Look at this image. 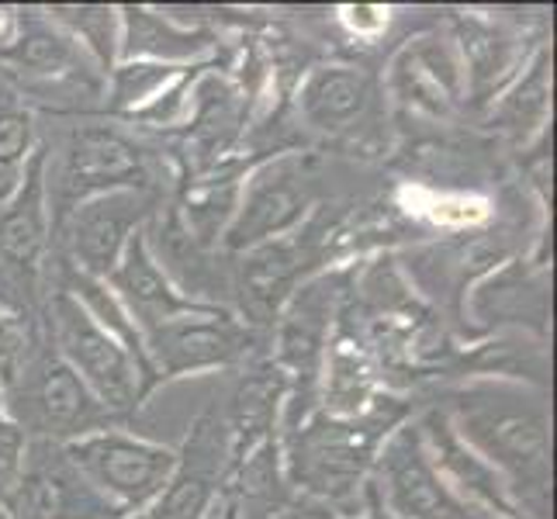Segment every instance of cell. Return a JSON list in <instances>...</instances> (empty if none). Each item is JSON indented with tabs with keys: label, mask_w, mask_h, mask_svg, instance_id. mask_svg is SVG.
<instances>
[{
	"label": "cell",
	"mask_w": 557,
	"mask_h": 519,
	"mask_svg": "<svg viewBox=\"0 0 557 519\" xmlns=\"http://www.w3.org/2000/svg\"><path fill=\"white\" fill-rule=\"evenodd\" d=\"M457 436L498 471L523 519H550V406L533 384L485 374L447 395Z\"/></svg>",
	"instance_id": "1"
},
{
	"label": "cell",
	"mask_w": 557,
	"mask_h": 519,
	"mask_svg": "<svg viewBox=\"0 0 557 519\" xmlns=\"http://www.w3.org/2000/svg\"><path fill=\"white\" fill-rule=\"evenodd\" d=\"M398 422H406V406L377 395L374 406L357 419H330L312 412L301 427L281 433L284 474L322 506H343L368 492L374 457Z\"/></svg>",
	"instance_id": "2"
},
{
	"label": "cell",
	"mask_w": 557,
	"mask_h": 519,
	"mask_svg": "<svg viewBox=\"0 0 557 519\" xmlns=\"http://www.w3.org/2000/svg\"><path fill=\"white\" fill-rule=\"evenodd\" d=\"M8 409L28 440L49 444H73L98 430L114 427V416L90 395L66 360L49 346L42 354H22L14 374L4 381Z\"/></svg>",
	"instance_id": "3"
},
{
	"label": "cell",
	"mask_w": 557,
	"mask_h": 519,
	"mask_svg": "<svg viewBox=\"0 0 557 519\" xmlns=\"http://www.w3.org/2000/svg\"><path fill=\"white\" fill-rule=\"evenodd\" d=\"M49 249V149L35 146L25 163L22 184L0 205V309L8 316L25 319L42 298Z\"/></svg>",
	"instance_id": "4"
},
{
	"label": "cell",
	"mask_w": 557,
	"mask_h": 519,
	"mask_svg": "<svg viewBox=\"0 0 557 519\" xmlns=\"http://www.w3.org/2000/svg\"><path fill=\"white\" fill-rule=\"evenodd\" d=\"M70 465L119 519L146 512L177 471V450L128 430L108 427L63 447Z\"/></svg>",
	"instance_id": "5"
},
{
	"label": "cell",
	"mask_w": 557,
	"mask_h": 519,
	"mask_svg": "<svg viewBox=\"0 0 557 519\" xmlns=\"http://www.w3.org/2000/svg\"><path fill=\"white\" fill-rule=\"evenodd\" d=\"M49 343L114 419L136 412L152 392L132 354L63 287L49 298Z\"/></svg>",
	"instance_id": "6"
},
{
	"label": "cell",
	"mask_w": 557,
	"mask_h": 519,
	"mask_svg": "<svg viewBox=\"0 0 557 519\" xmlns=\"http://www.w3.org/2000/svg\"><path fill=\"white\" fill-rule=\"evenodd\" d=\"M0 66L22 94L49 104L81 108L84 98H104V73L46 11H17L14 32L0 46Z\"/></svg>",
	"instance_id": "7"
},
{
	"label": "cell",
	"mask_w": 557,
	"mask_h": 519,
	"mask_svg": "<svg viewBox=\"0 0 557 519\" xmlns=\"http://www.w3.org/2000/svg\"><path fill=\"white\" fill-rule=\"evenodd\" d=\"M371 492L392 519H495L460 498L422 444L416 419L384 436L371 468Z\"/></svg>",
	"instance_id": "8"
},
{
	"label": "cell",
	"mask_w": 557,
	"mask_h": 519,
	"mask_svg": "<svg viewBox=\"0 0 557 519\" xmlns=\"http://www.w3.org/2000/svg\"><path fill=\"white\" fill-rule=\"evenodd\" d=\"M111 190H152L149 152L114 125H76L55 177H49L52 228L66 211Z\"/></svg>",
	"instance_id": "9"
},
{
	"label": "cell",
	"mask_w": 557,
	"mask_h": 519,
	"mask_svg": "<svg viewBox=\"0 0 557 519\" xmlns=\"http://www.w3.org/2000/svg\"><path fill=\"white\" fill-rule=\"evenodd\" d=\"M315 205V177L309 163L295 152H284L260 163L246 181H239V198L233 222L225 225L222 246L228 254H249L267 243L298 236L305 215Z\"/></svg>",
	"instance_id": "10"
},
{
	"label": "cell",
	"mask_w": 557,
	"mask_h": 519,
	"mask_svg": "<svg viewBox=\"0 0 557 519\" xmlns=\"http://www.w3.org/2000/svg\"><path fill=\"white\" fill-rule=\"evenodd\" d=\"M143 343L157 381H174L187 374L236 368L253 346V330L246 319L208 301L198 312L177 316L149 330Z\"/></svg>",
	"instance_id": "11"
},
{
	"label": "cell",
	"mask_w": 557,
	"mask_h": 519,
	"mask_svg": "<svg viewBox=\"0 0 557 519\" xmlns=\"http://www.w3.org/2000/svg\"><path fill=\"white\" fill-rule=\"evenodd\" d=\"M152 208H157L152 190H111V195L76 205L52 228V236L63 239V267L108 281L128 239L149 225Z\"/></svg>",
	"instance_id": "12"
},
{
	"label": "cell",
	"mask_w": 557,
	"mask_h": 519,
	"mask_svg": "<svg viewBox=\"0 0 557 519\" xmlns=\"http://www.w3.org/2000/svg\"><path fill=\"white\" fill-rule=\"evenodd\" d=\"M0 519H119L70 465L60 444L28 440L14 489L0 503Z\"/></svg>",
	"instance_id": "13"
},
{
	"label": "cell",
	"mask_w": 557,
	"mask_h": 519,
	"mask_svg": "<svg viewBox=\"0 0 557 519\" xmlns=\"http://www.w3.org/2000/svg\"><path fill=\"white\" fill-rule=\"evenodd\" d=\"M298 114L325 139H357L377 122L381 84L354 63L312 66L298 84Z\"/></svg>",
	"instance_id": "14"
},
{
	"label": "cell",
	"mask_w": 557,
	"mask_h": 519,
	"mask_svg": "<svg viewBox=\"0 0 557 519\" xmlns=\"http://www.w3.org/2000/svg\"><path fill=\"white\" fill-rule=\"evenodd\" d=\"M104 284L114 292V298L122 301V309L128 312L132 322H136V330L143 336L149 330H157V325L170 322V319L198 312L208 305L190 292H184V287L170 277V271L160 263L157 249H152V243H149L146 228L128 239L119 267L108 274Z\"/></svg>",
	"instance_id": "15"
},
{
	"label": "cell",
	"mask_w": 557,
	"mask_h": 519,
	"mask_svg": "<svg viewBox=\"0 0 557 519\" xmlns=\"http://www.w3.org/2000/svg\"><path fill=\"white\" fill-rule=\"evenodd\" d=\"M416 427L422 433V444H426L433 465L440 468V474L447 478L450 489L468 498L471 506L492 512L495 519H523L520 509H516L512 495L506 489V482L498 478L495 468H488L482 457H478L465 440L457 436V430L450 427V419L444 416V409H426Z\"/></svg>",
	"instance_id": "16"
},
{
	"label": "cell",
	"mask_w": 557,
	"mask_h": 519,
	"mask_svg": "<svg viewBox=\"0 0 557 519\" xmlns=\"http://www.w3.org/2000/svg\"><path fill=\"white\" fill-rule=\"evenodd\" d=\"M392 94L416 111H426L433 119H447L460 104V98H465V73H460V60L450 38H412L392 63Z\"/></svg>",
	"instance_id": "17"
},
{
	"label": "cell",
	"mask_w": 557,
	"mask_h": 519,
	"mask_svg": "<svg viewBox=\"0 0 557 519\" xmlns=\"http://www.w3.org/2000/svg\"><path fill=\"white\" fill-rule=\"evenodd\" d=\"M119 63H166V66H205L215 60L219 35L177 22L166 8L125 4Z\"/></svg>",
	"instance_id": "18"
},
{
	"label": "cell",
	"mask_w": 557,
	"mask_h": 519,
	"mask_svg": "<svg viewBox=\"0 0 557 519\" xmlns=\"http://www.w3.org/2000/svg\"><path fill=\"white\" fill-rule=\"evenodd\" d=\"M450 42L465 73V98L474 104H492L530 60L520 49V35L485 14H460Z\"/></svg>",
	"instance_id": "19"
},
{
	"label": "cell",
	"mask_w": 557,
	"mask_h": 519,
	"mask_svg": "<svg viewBox=\"0 0 557 519\" xmlns=\"http://www.w3.org/2000/svg\"><path fill=\"white\" fill-rule=\"evenodd\" d=\"M287 392H292V381L274 360L243 374L233 401H228V416L222 419L228 436V468H236L243 457L277 436Z\"/></svg>",
	"instance_id": "20"
},
{
	"label": "cell",
	"mask_w": 557,
	"mask_h": 519,
	"mask_svg": "<svg viewBox=\"0 0 557 519\" xmlns=\"http://www.w3.org/2000/svg\"><path fill=\"white\" fill-rule=\"evenodd\" d=\"M377 395H381V374L374 357L357 336L336 325L330 350H325L322 360L315 412L330 419H357L374 406Z\"/></svg>",
	"instance_id": "21"
},
{
	"label": "cell",
	"mask_w": 557,
	"mask_h": 519,
	"mask_svg": "<svg viewBox=\"0 0 557 519\" xmlns=\"http://www.w3.org/2000/svg\"><path fill=\"white\" fill-rule=\"evenodd\" d=\"M301 254L295 249V239L267 243L260 249L243 254L239 267V295H243V316L249 322H274L284 301L292 298L301 277Z\"/></svg>",
	"instance_id": "22"
},
{
	"label": "cell",
	"mask_w": 557,
	"mask_h": 519,
	"mask_svg": "<svg viewBox=\"0 0 557 519\" xmlns=\"http://www.w3.org/2000/svg\"><path fill=\"white\" fill-rule=\"evenodd\" d=\"M550 119V49L536 46V52L512 76L509 87L488 104L492 128L506 132L512 143H533Z\"/></svg>",
	"instance_id": "23"
},
{
	"label": "cell",
	"mask_w": 557,
	"mask_h": 519,
	"mask_svg": "<svg viewBox=\"0 0 557 519\" xmlns=\"http://www.w3.org/2000/svg\"><path fill=\"white\" fill-rule=\"evenodd\" d=\"M211 66V63H205ZM201 66H166V63H119L104 76V108L114 119L146 122L170 94H177L187 76Z\"/></svg>",
	"instance_id": "24"
},
{
	"label": "cell",
	"mask_w": 557,
	"mask_h": 519,
	"mask_svg": "<svg viewBox=\"0 0 557 519\" xmlns=\"http://www.w3.org/2000/svg\"><path fill=\"white\" fill-rule=\"evenodd\" d=\"M46 14L60 25L104 76L119 66L122 17L114 4H55Z\"/></svg>",
	"instance_id": "25"
},
{
	"label": "cell",
	"mask_w": 557,
	"mask_h": 519,
	"mask_svg": "<svg viewBox=\"0 0 557 519\" xmlns=\"http://www.w3.org/2000/svg\"><path fill=\"white\" fill-rule=\"evenodd\" d=\"M35 146L38 143H35L32 111L22 101L4 98V101H0V166H4V170H25Z\"/></svg>",
	"instance_id": "26"
},
{
	"label": "cell",
	"mask_w": 557,
	"mask_h": 519,
	"mask_svg": "<svg viewBox=\"0 0 557 519\" xmlns=\"http://www.w3.org/2000/svg\"><path fill=\"white\" fill-rule=\"evenodd\" d=\"M28 454V436L17 427V419L8 409V395H4V381H0V503L8 498V492L14 489L17 474H22Z\"/></svg>",
	"instance_id": "27"
},
{
	"label": "cell",
	"mask_w": 557,
	"mask_h": 519,
	"mask_svg": "<svg viewBox=\"0 0 557 519\" xmlns=\"http://www.w3.org/2000/svg\"><path fill=\"white\" fill-rule=\"evenodd\" d=\"M25 354V336H22V319L8 316L0 309V381H8L17 368V360Z\"/></svg>",
	"instance_id": "28"
},
{
	"label": "cell",
	"mask_w": 557,
	"mask_h": 519,
	"mask_svg": "<svg viewBox=\"0 0 557 519\" xmlns=\"http://www.w3.org/2000/svg\"><path fill=\"white\" fill-rule=\"evenodd\" d=\"M343 22L350 25L354 35H377L384 25H388V11H381V8H347Z\"/></svg>",
	"instance_id": "29"
}]
</instances>
